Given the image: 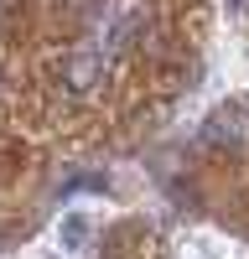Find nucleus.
Masks as SVG:
<instances>
[{"instance_id": "nucleus-1", "label": "nucleus", "mask_w": 249, "mask_h": 259, "mask_svg": "<svg viewBox=\"0 0 249 259\" xmlns=\"http://www.w3.org/2000/svg\"><path fill=\"white\" fill-rule=\"evenodd\" d=\"M104 73H109V57H104L99 47H73L68 57H62V89L68 94H94Z\"/></svg>"}, {"instance_id": "nucleus-2", "label": "nucleus", "mask_w": 249, "mask_h": 259, "mask_svg": "<svg viewBox=\"0 0 249 259\" xmlns=\"http://www.w3.org/2000/svg\"><path fill=\"white\" fill-rule=\"evenodd\" d=\"M68 6H94V0H68Z\"/></svg>"}]
</instances>
